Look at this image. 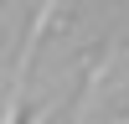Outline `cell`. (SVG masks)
<instances>
[{
  "instance_id": "6da1fadb",
  "label": "cell",
  "mask_w": 129,
  "mask_h": 124,
  "mask_svg": "<svg viewBox=\"0 0 129 124\" xmlns=\"http://www.w3.org/2000/svg\"><path fill=\"white\" fill-rule=\"evenodd\" d=\"M52 16H57V0H41V5H36V16H31V26H26V41H21V57H16V67H21V72L31 67V57H36V47H41V36H47V26H52Z\"/></svg>"
}]
</instances>
